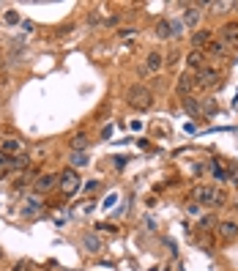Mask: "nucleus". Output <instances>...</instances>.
Here are the masks:
<instances>
[{"mask_svg":"<svg viewBox=\"0 0 238 271\" xmlns=\"http://www.w3.org/2000/svg\"><path fill=\"white\" fill-rule=\"evenodd\" d=\"M175 90H178L181 96H189L192 90H195V74H192V71H184V74L178 77V83H175Z\"/></svg>","mask_w":238,"mask_h":271,"instance_id":"obj_9","label":"nucleus"},{"mask_svg":"<svg viewBox=\"0 0 238 271\" xmlns=\"http://www.w3.org/2000/svg\"><path fill=\"white\" fill-rule=\"evenodd\" d=\"M126 101H129L134 110H148V107L154 104V93H151L148 85H131V88L126 90Z\"/></svg>","mask_w":238,"mask_h":271,"instance_id":"obj_1","label":"nucleus"},{"mask_svg":"<svg viewBox=\"0 0 238 271\" xmlns=\"http://www.w3.org/2000/svg\"><path fill=\"white\" fill-rule=\"evenodd\" d=\"M58 186V176H52V173H44V176H39L36 181H33V195H47V192H52V189Z\"/></svg>","mask_w":238,"mask_h":271,"instance_id":"obj_5","label":"nucleus"},{"mask_svg":"<svg viewBox=\"0 0 238 271\" xmlns=\"http://www.w3.org/2000/svg\"><path fill=\"white\" fill-rule=\"evenodd\" d=\"M211 173H214V178H216V181H230L227 165H222V162H214V165H211Z\"/></svg>","mask_w":238,"mask_h":271,"instance_id":"obj_18","label":"nucleus"},{"mask_svg":"<svg viewBox=\"0 0 238 271\" xmlns=\"http://www.w3.org/2000/svg\"><path fill=\"white\" fill-rule=\"evenodd\" d=\"M72 165H74V167H85V165H90L88 151H72Z\"/></svg>","mask_w":238,"mask_h":271,"instance_id":"obj_19","label":"nucleus"},{"mask_svg":"<svg viewBox=\"0 0 238 271\" xmlns=\"http://www.w3.org/2000/svg\"><path fill=\"white\" fill-rule=\"evenodd\" d=\"M28 167H30L28 156H14L11 159V170H28Z\"/></svg>","mask_w":238,"mask_h":271,"instance_id":"obj_22","label":"nucleus"},{"mask_svg":"<svg viewBox=\"0 0 238 271\" xmlns=\"http://www.w3.org/2000/svg\"><path fill=\"white\" fill-rule=\"evenodd\" d=\"M170 28H173V36H181V30H184V22H178V19H170Z\"/></svg>","mask_w":238,"mask_h":271,"instance_id":"obj_25","label":"nucleus"},{"mask_svg":"<svg viewBox=\"0 0 238 271\" xmlns=\"http://www.w3.org/2000/svg\"><path fill=\"white\" fill-rule=\"evenodd\" d=\"M85 249H88V252H99L101 249V241H99L96 233H88V236H85Z\"/></svg>","mask_w":238,"mask_h":271,"instance_id":"obj_21","label":"nucleus"},{"mask_svg":"<svg viewBox=\"0 0 238 271\" xmlns=\"http://www.w3.org/2000/svg\"><path fill=\"white\" fill-rule=\"evenodd\" d=\"M79 186H82V181H79V176H77L74 167H72V170H63L58 176V189L63 192L66 197H74L79 192Z\"/></svg>","mask_w":238,"mask_h":271,"instance_id":"obj_3","label":"nucleus"},{"mask_svg":"<svg viewBox=\"0 0 238 271\" xmlns=\"http://www.w3.org/2000/svg\"><path fill=\"white\" fill-rule=\"evenodd\" d=\"M211 33H214V30H197V33H192V47L195 49L205 47V44L211 42Z\"/></svg>","mask_w":238,"mask_h":271,"instance_id":"obj_14","label":"nucleus"},{"mask_svg":"<svg viewBox=\"0 0 238 271\" xmlns=\"http://www.w3.org/2000/svg\"><path fill=\"white\" fill-rule=\"evenodd\" d=\"M227 49H230V47H227L222 39H219V42H208V44H205V52H208L211 58H225Z\"/></svg>","mask_w":238,"mask_h":271,"instance_id":"obj_13","label":"nucleus"},{"mask_svg":"<svg viewBox=\"0 0 238 271\" xmlns=\"http://www.w3.org/2000/svg\"><path fill=\"white\" fill-rule=\"evenodd\" d=\"M219 83H222V74L216 69H202V71H197V77H195V90H208Z\"/></svg>","mask_w":238,"mask_h":271,"instance_id":"obj_4","label":"nucleus"},{"mask_svg":"<svg viewBox=\"0 0 238 271\" xmlns=\"http://www.w3.org/2000/svg\"><path fill=\"white\" fill-rule=\"evenodd\" d=\"M99 186H101L99 181H90V183H88V186H85V189H88V195H96V192H99Z\"/></svg>","mask_w":238,"mask_h":271,"instance_id":"obj_27","label":"nucleus"},{"mask_svg":"<svg viewBox=\"0 0 238 271\" xmlns=\"http://www.w3.org/2000/svg\"><path fill=\"white\" fill-rule=\"evenodd\" d=\"M0 151L6 153L8 159H14V156H22V151H25V142H22V140H17V137H8V140H3Z\"/></svg>","mask_w":238,"mask_h":271,"instance_id":"obj_6","label":"nucleus"},{"mask_svg":"<svg viewBox=\"0 0 238 271\" xmlns=\"http://www.w3.org/2000/svg\"><path fill=\"white\" fill-rule=\"evenodd\" d=\"M0 258H3V249H0Z\"/></svg>","mask_w":238,"mask_h":271,"instance_id":"obj_31","label":"nucleus"},{"mask_svg":"<svg viewBox=\"0 0 238 271\" xmlns=\"http://www.w3.org/2000/svg\"><path fill=\"white\" fill-rule=\"evenodd\" d=\"M216 233H219V238H225V241H236L238 238V222H219L216 225Z\"/></svg>","mask_w":238,"mask_h":271,"instance_id":"obj_8","label":"nucleus"},{"mask_svg":"<svg viewBox=\"0 0 238 271\" xmlns=\"http://www.w3.org/2000/svg\"><path fill=\"white\" fill-rule=\"evenodd\" d=\"M200 19H202V6H200V3H197V6H186V14H184V25H186V28L195 30Z\"/></svg>","mask_w":238,"mask_h":271,"instance_id":"obj_10","label":"nucleus"},{"mask_svg":"<svg viewBox=\"0 0 238 271\" xmlns=\"http://www.w3.org/2000/svg\"><path fill=\"white\" fill-rule=\"evenodd\" d=\"M41 208H44V197L41 195H30L28 200L22 203V217H36Z\"/></svg>","mask_w":238,"mask_h":271,"instance_id":"obj_7","label":"nucleus"},{"mask_svg":"<svg viewBox=\"0 0 238 271\" xmlns=\"http://www.w3.org/2000/svg\"><path fill=\"white\" fill-rule=\"evenodd\" d=\"M161 66H164V58H161V52H148V58H145V69L159 71Z\"/></svg>","mask_w":238,"mask_h":271,"instance_id":"obj_16","label":"nucleus"},{"mask_svg":"<svg viewBox=\"0 0 238 271\" xmlns=\"http://www.w3.org/2000/svg\"><path fill=\"white\" fill-rule=\"evenodd\" d=\"M219 33H222V42H225L227 47H236L238 44V22H227Z\"/></svg>","mask_w":238,"mask_h":271,"instance_id":"obj_11","label":"nucleus"},{"mask_svg":"<svg viewBox=\"0 0 238 271\" xmlns=\"http://www.w3.org/2000/svg\"><path fill=\"white\" fill-rule=\"evenodd\" d=\"M200 104H202V115H211V112L216 110V101L214 99H202Z\"/></svg>","mask_w":238,"mask_h":271,"instance_id":"obj_24","label":"nucleus"},{"mask_svg":"<svg viewBox=\"0 0 238 271\" xmlns=\"http://www.w3.org/2000/svg\"><path fill=\"white\" fill-rule=\"evenodd\" d=\"M69 145H72V151H85L88 148V135H74Z\"/></svg>","mask_w":238,"mask_h":271,"instance_id":"obj_20","label":"nucleus"},{"mask_svg":"<svg viewBox=\"0 0 238 271\" xmlns=\"http://www.w3.org/2000/svg\"><path fill=\"white\" fill-rule=\"evenodd\" d=\"M186 66H189V69L202 71V69H205V52H202V49H192V52L186 55Z\"/></svg>","mask_w":238,"mask_h":271,"instance_id":"obj_12","label":"nucleus"},{"mask_svg":"<svg viewBox=\"0 0 238 271\" xmlns=\"http://www.w3.org/2000/svg\"><path fill=\"white\" fill-rule=\"evenodd\" d=\"M189 214H197V217H200V206H197V203H189Z\"/></svg>","mask_w":238,"mask_h":271,"instance_id":"obj_30","label":"nucleus"},{"mask_svg":"<svg viewBox=\"0 0 238 271\" xmlns=\"http://www.w3.org/2000/svg\"><path fill=\"white\" fill-rule=\"evenodd\" d=\"M3 19H6L8 25H17L19 22V14L17 11H6V17H3Z\"/></svg>","mask_w":238,"mask_h":271,"instance_id":"obj_26","label":"nucleus"},{"mask_svg":"<svg viewBox=\"0 0 238 271\" xmlns=\"http://www.w3.org/2000/svg\"><path fill=\"white\" fill-rule=\"evenodd\" d=\"M184 110L189 112V115H195V118H200L202 115V104L195 99H189V96H184Z\"/></svg>","mask_w":238,"mask_h":271,"instance_id":"obj_17","label":"nucleus"},{"mask_svg":"<svg viewBox=\"0 0 238 271\" xmlns=\"http://www.w3.org/2000/svg\"><path fill=\"white\" fill-rule=\"evenodd\" d=\"M154 33H156V39H161V42H164V39H170V36H173L170 19H159V22H156V28H154Z\"/></svg>","mask_w":238,"mask_h":271,"instance_id":"obj_15","label":"nucleus"},{"mask_svg":"<svg viewBox=\"0 0 238 271\" xmlns=\"http://www.w3.org/2000/svg\"><path fill=\"white\" fill-rule=\"evenodd\" d=\"M202 225H205V227H214L216 219H214V217H205V219H202Z\"/></svg>","mask_w":238,"mask_h":271,"instance_id":"obj_29","label":"nucleus"},{"mask_svg":"<svg viewBox=\"0 0 238 271\" xmlns=\"http://www.w3.org/2000/svg\"><path fill=\"white\" fill-rule=\"evenodd\" d=\"M8 170H11V159H8L3 151H0V176H6Z\"/></svg>","mask_w":238,"mask_h":271,"instance_id":"obj_23","label":"nucleus"},{"mask_svg":"<svg viewBox=\"0 0 238 271\" xmlns=\"http://www.w3.org/2000/svg\"><path fill=\"white\" fill-rule=\"evenodd\" d=\"M113 124H110V126H104V129H101V137H104V140H110V137H113Z\"/></svg>","mask_w":238,"mask_h":271,"instance_id":"obj_28","label":"nucleus"},{"mask_svg":"<svg viewBox=\"0 0 238 271\" xmlns=\"http://www.w3.org/2000/svg\"><path fill=\"white\" fill-rule=\"evenodd\" d=\"M195 200H197V206H222L225 203V192L219 186H197Z\"/></svg>","mask_w":238,"mask_h":271,"instance_id":"obj_2","label":"nucleus"}]
</instances>
